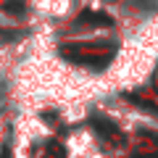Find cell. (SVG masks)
I'll use <instances>...</instances> for the list:
<instances>
[{"label": "cell", "mask_w": 158, "mask_h": 158, "mask_svg": "<svg viewBox=\"0 0 158 158\" xmlns=\"http://www.w3.org/2000/svg\"><path fill=\"white\" fill-rule=\"evenodd\" d=\"M79 24H95V27H113V19L100 11H85L79 16Z\"/></svg>", "instance_id": "1"}, {"label": "cell", "mask_w": 158, "mask_h": 158, "mask_svg": "<svg viewBox=\"0 0 158 158\" xmlns=\"http://www.w3.org/2000/svg\"><path fill=\"white\" fill-rule=\"evenodd\" d=\"M0 11L11 13V16H24L27 13V3L24 0H3L0 3Z\"/></svg>", "instance_id": "2"}, {"label": "cell", "mask_w": 158, "mask_h": 158, "mask_svg": "<svg viewBox=\"0 0 158 158\" xmlns=\"http://www.w3.org/2000/svg\"><path fill=\"white\" fill-rule=\"evenodd\" d=\"M90 124L95 127L100 135H106V137H111V135H116V127L111 124V121H106V118H100V116H92L90 118Z\"/></svg>", "instance_id": "3"}, {"label": "cell", "mask_w": 158, "mask_h": 158, "mask_svg": "<svg viewBox=\"0 0 158 158\" xmlns=\"http://www.w3.org/2000/svg\"><path fill=\"white\" fill-rule=\"evenodd\" d=\"M0 158H11V148L3 145V150H0Z\"/></svg>", "instance_id": "4"}]
</instances>
